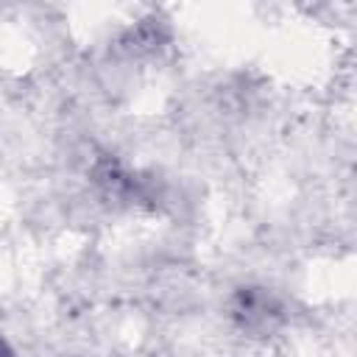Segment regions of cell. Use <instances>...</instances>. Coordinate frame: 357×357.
I'll list each match as a JSON object with an SVG mask.
<instances>
[{
    "label": "cell",
    "mask_w": 357,
    "mask_h": 357,
    "mask_svg": "<svg viewBox=\"0 0 357 357\" xmlns=\"http://www.w3.org/2000/svg\"><path fill=\"white\" fill-rule=\"evenodd\" d=\"M231 318L237 321L240 329H245L251 335H268V332H273L279 326L282 307L268 290L243 287L231 298Z\"/></svg>",
    "instance_id": "6da1fadb"
},
{
    "label": "cell",
    "mask_w": 357,
    "mask_h": 357,
    "mask_svg": "<svg viewBox=\"0 0 357 357\" xmlns=\"http://www.w3.org/2000/svg\"><path fill=\"white\" fill-rule=\"evenodd\" d=\"M0 357H17V354L11 351V346H8L3 337H0Z\"/></svg>",
    "instance_id": "7a4b0ae2"
}]
</instances>
